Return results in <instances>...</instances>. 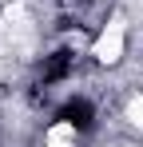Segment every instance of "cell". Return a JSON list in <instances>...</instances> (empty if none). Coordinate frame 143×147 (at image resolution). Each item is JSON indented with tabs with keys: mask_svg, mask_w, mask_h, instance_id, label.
<instances>
[{
	"mask_svg": "<svg viewBox=\"0 0 143 147\" xmlns=\"http://www.w3.org/2000/svg\"><path fill=\"white\" fill-rule=\"evenodd\" d=\"M123 44H127V24H123V16H115L111 24L99 32V40H95V48H92V56L99 60V64H119L123 60Z\"/></svg>",
	"mask_w": 143,
	"mask_h": 147,
	"instance_id": "cell-1",
	"label": "cell"
},
{
	"mask_svg": "<svg viewBox=\"0 0 143 147\" xmlns=\"http://www.w3.org/2000/svg\"><path fill=\"white\" fill-rule=\"evenodd\" d=\"M48 147H76V127H72V123L48 127Z\"/></svg>",
	"mask_w": 143,
	"mask_h": 147,
	"instance_id": "cell-2",
	"label": "cell"
},
{
	"mask_svg": "<svg viewBox=\"0 0 143 147\" xmlns=\"http://www.w3.org/2000/svg\"><path fill=\"white\" fill-rule=\"evenodd\" d=\"M127 119H131V123H135V127H139V131H143V96H139V99H131V103H127Z\"/></svg>",
	"mask_w": 143,
	"mask_h": 147,
	"instance_id": "cell-3",
	"label": "cell"
}]
</instances>
